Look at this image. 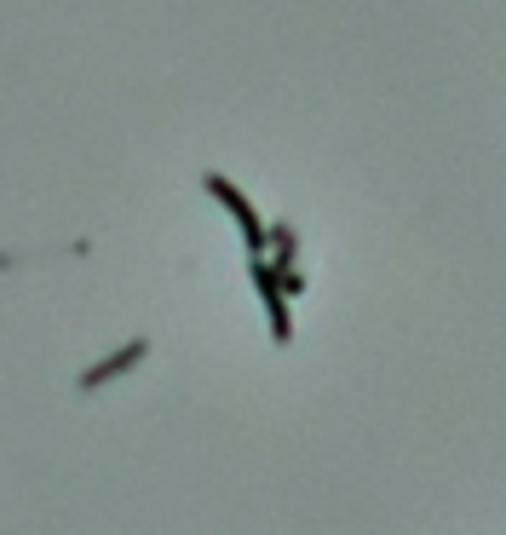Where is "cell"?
Wrapping results in <instances>:
<instances>
[{
	"label": "cell",
	"instance_id": "6da1fadb",
	"mask_svg": "<svg viewBox=\"0 0 506 535\" xmlns=\"http://www.w3.org/2000/svg\"><path fill=\"white\" fill-rule=\"evenodd\" d=\"M202 185H207V196H213V202L230 213V219H236V231H242V242H248V254H253V259L265 254V248H271V231H265L259 208H253V202H248V196H242L236 185H230L225 173H207Z\"/></svg>",
	"mask_w": 506,
	"mask_h": 535
},
{
	"label": "cell",
	"instance_id": "5b68a950",
	"mask_svg": "<svg viewBox=\"0 0 506 535\" xmlns=\"http://www.w3.org/2000/svg\"><path fill=\"white\" fill-rule=\"evenodd\" d=\"M271 277H276V288H282L288 300H294V294H305V277H299V271H271Z\"/></svg>",
	"mask_w": 506,
	"mask_h": 535
},
{
	"label": "cell",
	"instance_id": "277c9868",
	"mask_svg": "<svg viewBox=\"0 0 506 535\" xmlns=\"http://www.w3.org/2000/svg\"><path fill=\"white\" fill-rule=\"evenodd\" d=\"M271 242H276V271H294V254H299V236H294V225H276L271 231Z\"/></svg>",
	"mask_w": 506,
	"mask_h": 535
},
{
	"label": "cell",
	"instance_id": "3957f363",
	"mask_svg": "<svg viewBox=\"0 0 506 535\" xmlns=\"http://www.w3.org/2000/svg\"><path fill=\"white\" fill-rule=\"evenodd\" d=\"M144 351H150V346H144V340H133V346H121V351H115V357H110V363H98V369H92L87 380H81V386H98V380H115V374H121V369H133V363H138V357H144Z\"/></svg>",
	"mask_w": 506,
	"mask_h": 535
},
{
	"label": "cell",
	"instance_id": "7a4b0ae2",
	"mask_svg": "<svg viewBox=\"0 0 506 535\" xmlns=\"http://www.w3.org/2000/svg\"><path fill=\"white\" fill-rule=\"evenodd\" d=\"M248 277H253V288H259V305H265V323H271L276 346H288V340H294V311H288V294L276 288V277H271V265H265V259H253Z\"/></svg>",
	"mask_w": 506,
	"mask_h": 535
}]
</instances>
